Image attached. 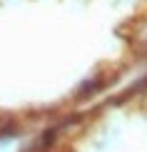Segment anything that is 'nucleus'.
I'll return each instance as SVG.
<instances>
[{
	"label": "nucleus",
	"instance_id": "obj_1",
	"mask_svg": "<svg viewBox=\"0 0 147 152\" xmlns=\"http://www.w3.org/2000/svg\"><path fill=\"white\" fill-rule=\"evenodd\" d=\"M110 80H112V77H107V75H102V72H95V75H90L87 80H82L80 85H78V92H75V97H78V100H87V97H92V95H97V92H100Z\"/></svg>",
	"mask_w": 147,
	"mask_h": 152
},
{
	"label": "nucleus",
	"instance_id": "obj_2",
	"mask_svg": "<svg viewBox=\"0 0 147 152\" xmlns=\"http://www.w3.org/2000/svg\"><path fill=\"white\" fill-rule=\"evenodd\" d=\"M132 45H135V50H137V53L147 55V20H145V23L137 28L135 37H132Z\"/></svg>",
	"mask_w": 147,
	"mask_h": 152
}]
</instances>
